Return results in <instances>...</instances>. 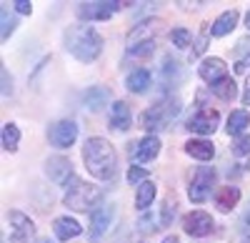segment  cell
Listing matches in <instances>:
<instances>
[{"mask_svg": "<svg viewBox=\"0 0 250 243\" xmlns=\"http://www.w3.org/2000/svg\"><path fill=\"white\" fill-rule=\"evenodd\" d=\"M83 160L88 173L98 180H113L118 173V153L105 138H88L83 146Z\"/></svg>", "mask_w": 250, "mask_h": 243, "instance_id": "6da1fadb", "label": "cell"}, {"mask_svg": "<svg viewBox=\"0 0 250 243\" xmlns=\"http://www.w3.org/2000/svg\"><path fill=\"white\" fill-rule=\"evenodd\" d=\"M65 45L80 63H93V60H98V55L103 53V38L95 28L75 25L65 33Z\"/></svg>", "mask_w": 250, "mask_h": 243, "instance_id": "7a4b0ae2", "label": "cell"}, {"mask_svg": "<svg viewBox=\"0 0 250 243\" xmlns=\"http://www.w3.org/2000/svg\"><path fill=\"white\" fill-rule=\"evenodd\" d=\"M103 198L100 188L85 183V180H80V178H73L70 183H68V191L65 196H62V203H65L70 211H78V213H85V211H95V203Z\"/></svg>", "mask_w": 250, "mask_h": 243, "instance_id": "3957f363", "label": "cell"}, {"mask_svg": "<svg viewBox=\"0 0 250 243\" xmlns=\"http://www.w3.org/2000/svg\"><path fill=\"white\" fill-rule=\"evenodd\" d=\"M178 115H180V100L175 95L173 98L168 95V98L158 100L155 106H150L148 110H145L140 115V123H143L145 131H160L165 126H170Z\"/></svg>", "mask_w": 250, "mask_h": 243, "instance_id": "277c9868", "label": "cell"}, {"mask_svg": "<svg viewBox=\"0 0 250 243\" xmlns=\"http://www.w3.org/2000/svg\"><path fill=\"white\" fill-rule=\"evenodd\" d=\"M213 188H215V168H198L190 180V188H188V198L193 203H203V200L210 198Z\"/></svg>", "mask_w": 250, "mask_h": 243, "instance_id": "5b68a950", "label": "cell"}, {"mask_svg": "<svg viewBox=\"0 0 250 243\" xmlns=\"http://www.w3.org/2000/svg\"><path fill=\"white\" fill-rule=\"evenodd\" d=\"M218 123H220L218 110L210 108V106H203V108H198L190 118H188L185 128L193 131V133H200V135H210V133H215Z\"/></svg>", "mask_w": 250, "mask_h": 243, "instance_id": "8992f818", "label": "cell"}, {"mask_svg": "<svg viewBox=\"0 0 250 243\" xmlns=\"http://www.w3.org/2000/svg\"><path fill=\"white\" fill-rule=\"evenodd\" d=\"M48 140L55 148H70L78 140V123L75 120H55L48 128Z\"/></svg>", "mask_w": 250, "mask_h": 243, "instance_id": "52a82bcc", "label": "cell"}, {"mask_svg": "<svg viewBox=\"0 0 250 243\" xmlns=\"http://www.w3.org/2000/svg\"><path fill=\"white\" fill-rule=\"evenodd\" d=\"M8 221L13 226V233H10V243H33L35 238V223L20 211H10L8 213Z\"/></svg>", "mask_w": 250, "mask_h": 243, "instance_id": "ba28073f", "label": "cell"}, {"mask_svg": "<svg viewBox=\"0 0 250 243\" xmlns=\"http://www.w3.org/2000/svg\"><path fill=\"white\" fill-rule=\"evenodd\" d=\"M45 173H48V178L53 180V183H60V186H68L75 178L73 176V163L65 155H50L45 160Z\"/></svg>", "mask_w": 250, "mask_h": 243, "instance_id": "9c48e42d", "label": "cell"}, {"mask_svg": "<svg viewBox=\"0 0 250 243\" xmlns=\"http://www.w3.org/2000/svg\"><path fill=\"white\" fill-rule=\"evenodd\" d=\"M183 228L188 236H193V238H203L213 231V218L210 213H205V211H190L185 218H183Z\"/></svg>", "mask_w": 250, "mask_h": 243, "instance_id": "30bf717a", "label": "cell"}, {"mask_svg": "<svg viewBox=\"0 0 250 243\" xmlns=\"http://www.w3.org/2000/svg\"><path fill=\"white\" fill-rule=\"evenodd\" d=\"M120 3H108V0H98V3H80L78 5V18L80 20H108Z\"/></svg>", "mask_w": 250, "mask_h": 243, "instance_id": "8fae6325", "label": "cell"}, {"mask_svg": "<svg viewBox=\"0 0 250 243\" xmlns=\"http://www.w3.org/2000/svg\"><path fill=\"white\" fill-rule=\"evenodd\" d=\"M128 153L138 160V163H150V160H155L158 153H160V140H158V135H145L138 143H130Z\"/></svg>", "mask_w": 250, "mask_h": 243, "instance_id": "7c38bea8", "label": "cell"}, {"mask_svg": "<svg viewBox=\"0 0 250 243\" xmlns=\"http://www.w3.org/2000/svg\"><path fill=\"white\" fill-rule=\"evenodd\" d=\"M110 221H113V206H100L90 213V231H88L90 243H98L105 236V231L110 228Z\"/></svg>", "mask_w": 250, "mask_h": 243, "instance_id": "4fadbf2b", "label": "cell"}, {"mask_svg": "<svg viewBox=\"0 0 250 243\" xmlns=\"http://www.w3.org/2000/svg\"><path fill=\"white\" fill-rule=\"evenodd\" d=\"M160 28H163V20H160V18H150V20H143V23H138V25L130 30V35H128V48H130V45H138V43H148V40H153Z\"/></svg>", "mask_w": 250, "mask_h": 243, "instance_id": "5bb4252c", "label": "cell"}, {"mask_svg": "<svg viewBox=\"0 0 250 243\" xmlns=\"http://www.w3.org/2000/svg\"><path fill=\"white\" fill-rule=\"evenodd\" d=\"M198 75L205 80V83H220L223 78H228V66H225V60L223 58H205L200 68H198Z\"/></svg>", "mask_w": 250, "mask_h": 243, "instance_id": "9a60e30c", "label": "cell"}, {"mask_svg": "<svg viewBox=\"0 0 250 243\" xmlns=\"http://www.w3.org/2000/svg\"><path fill=\"white\" fill-rule=\"evenodd\" d=\"M130 108H128V103H125V100H115V103H113V108H110V120H108V123H110V128L113 131H128L130 128Z\"/></svg>", "mask_w": 250, "mask_h": 243, "instance_id": "2e32d148", "label": "cell"}, {"mask_svg": "<svg viewBox=\"0 0 250 243\" xmlns=\"http://www.w3.org/2000/svg\"><path fill=\"white\" fill-rule=\"evenodd\" d=\"M53 233H55L58 241H70V238L80 236L83 228H80V223H78L75 218H70V216H60V218H55V223H53Z\"/></svg>", "mask_w": 250, "mask_h": 243, "instance_id": "e0dca14e", "label": "cell"}, {"mask_svg": "<svg viewBox=\"0 0 250 243\" xmlns=\"http://www.w3.org/2000/svg\"><path fill=\"white\" fill-rule=\"evenodd\" d=\"M238 200H240V188H235V186H223L215 191V208L223 213L233 211L238 206Z\"/></svg>", "mask_w": 250, "mask_h": 243, "instance_id": "ac0fdd59", "label": "cell"}, {"mask_svg": "<svg viewBox=\"0 0 250 243\" xmlns=\"http://www.w3.org/2000/svg\"><path fill=\"white\" fill-rule=\"evenodd\" d=\"M160 75H163V86L165 88H173V86H178L180 83V80H183V75H185V70H183V66L178 63V60L175 58H165L163 60V68H160Z\"/></svg>", "mask_w": 250, "mask_h": 243, "instance_id": "d6986e66", "label": "cell"}, {"mask_svg": "<svg viewBox=\"0 0 250 243\" xmlns=\"http://www.w3.org/2000/svg\"><path fill=\"white\" fill-rule=\"evenodd\" d=\"M185 153L193 155L195 160H213L215 155V146L210 140H203V138H195V140H188L185 143Z\"/></svg>", "mask_w": 250, "mask_h": 243, "instance_id": "ffe728a7", "label": "cell"}, {"mask_svg": "<svg viewBox=\"0 0 250 243\" xmlns=\"http://www.w3.org/2000/svg\"><path fill=\"white\" fill-rule=\"evenodd\" d=\"M238 25V10H225L215 18V23L210 25V35L215 38H223L228 33H233V28Z\"/></svg>", "mask_w": 250, "mask_h": 243, "instance_id": "44dd1931", "label": "cell"}, {"mask_svg": "<svg viewBox=\"0 0 250 243\" xmlns=\"http://www.w3.org/2000/svg\"><path fill=\"white\" fill-rule=\"evenodd\" d=\"M150 80H153V75H150L148 68H138L125 78V86H128V90H133V93H145L150 88Z\"/></svg>", "mask_w": 250, "mask_h": 243, "instance_id": "7402d4cb", "label": "cell"}, {"mask_svg": "<svg viewBox=\"0 0 250 243\" xmlns=\"http://www.w3.org/2000/svg\"><path fill=\"white\" fill-rule=\"evenodd\" d=\"M155 193H158V188H155L153 180H145V183H140V186H138V196H135V208L145 213V211L153 206Z\"/></svg>", "mask_w": 250, "mask_h": 243, "instance_id": "603a6c76", "label": "cell"}, {"mask_svg": "<svg viewBox=\"0 0 250 243\" xmlns=\"http://www.w3.org/2000/svg\"><path fill=\"white\" fill-rule=\"evenodd\" d=\"M250 126V115H248V110H233L230 113V118H228V135H235V138H240V135H245L243 131Z\"/></svg>", "mask_w": 250, "mask_h": 243, "instance_id": "cb8c5ba5", "label": "cell"}, {"mask_svg": "<svg viewBox=\"0 0 250 243\" xmlns=\"http://www.w3.org/2000/svg\"><path fill=\"white\" fill-rule=\"evenodd\" d=\"M83 103H85L88 110H100V108H105V103H108V90L100 88V86H95V88L85 90V95H83Z\"/></svg>", "mask_w": 250, "mask_h": 243, "instance_id": "d4e9b609", "label": "cell"}, {"mask_svg": "<svg viewBox=\"0 0 250 243\" xmlns=\"http://www.w3.org/2000/svg\"><path fill=\"white\" fill-rule=\"evenodd\" d=\"M3 148L8 151V153H15L18 151V146H20V128L15 126V123H5L3 126Z\"/></svg>", "mask_w": 250, "mask_h": 243, "instance_id": "484cf974", "label": "cell"}, {"mask_svg": "<svg viewBox=\"0 0 250 243\" xmlns=\"http://www.w3.org/2000/svg\"><path fill=\"white\" fill-rule=\"evenodd\" d=\"M213 93L220 98V100H233L235 95H238V86H235V80L228 75V78H223L220 83H215L213 86Z\"/></svg>", "mask_w": 250, "mask_h": 243, "instance_id": "4316f807", "label": "cell"}, {"mask_svg": "<svg viewBox=\"0 0 250 243\" xmlns=\"http://www.w3.org/2000/svg\"><path fill=\"white\" fill-rule=\"evenodd\" d=\"M170 40H173L175 48H190V45H193V38H190V33H188L185 28L170 30Z\"/></svg>", "mask_w": 250, "mask_h": 243, "instance_id": "83f0119b", "label": "cell"}, {"mask_svg": "<svg viewBox=\"0 0 250 243\" xmlns=\"http://www.w3.org/2000/svg\"><path fill=\"white\" fill-rule=\"evenodd\" d=\"M153 50H155V40H148V43H138V45L128 48V53L133 58H148V55H153Z\"/></svg>", "mask_w": 250, "mask_h": 243, "instance_id": "f1b7e54d", "label": "cell"}, {"mask_svg": "<svg viewBox=\"0 0 250 243\" xmlns=\"http://www.w3.org/2000/svg\"><path fill=\"white\" fill-rule=\"evenodd\" d=\"M10 5H3V10H0V20H3V40L10 38V33L15 30V18H10Z\"/></svg>", "mask_w": 250, "mask_h": 243, "instance_id": "f546056e", "label": "cell"}, {"mask_svg": "<svg viewBox=\"0 0 250 243\" xmlns=\"http://www.w3.org/2000/svg\"><path fill=\"white\" fill-rule=\"evenodd\" d=\"M233 153H235L238 158L250 155V133H245V135L235 138V143H233Z\"/></svg>", "mask_w": 250, "mask_h": 243, "instance_id": "4dcf8cb0", "label": "cell"}, {"mask_svg": "<svg viewBox=\"0 0 250 243\" xmlns=\"http://www.w3.org/2000/svg\"><path fill=\"white\" fill-rule=\"evenodd\" d=\"M145 178H148V168H140V166L128 168V183H145Z\"/></svg>", "mask_w": 250, "mask_h": 243, "instance_id": "1f68e13d", "label": "cell"}, {"mask_svg": "<svg viewBox=\"0 0 250 243\" xmlns=\"http://www.w3.org/2000/svg\"><path fill=\"white\" fill-rule=\"evenodd\" d=\"M173 218H175V208L170 206V200H165V203H163V211H160V226L168 228V226L173 223Z\"/></svg>", "mask_w": 250, "mask_h": 243, "instance_id": "d6a6232c", "label": "cell"}, {"mask_svg": "<svg viewBox=\"0 0 250 243\" xmlns=\"http://www.w3.org/2000/svg\"><path fill=\"white\" fill-rule=\"evenodd\" d=\"M208 38H210V33H203V35L195 40V45H193V53H190V58H198V55H203V53H205V48H208Z\"/></svg>", "mask_w": 250, "mask_h": 243, "instance_id": "836d02e7", "label": "cell"}, {"mask_svg": "<svg viewBox=\"0 0 250 243\" xmlns=\"http://www.w3.org/2000/svg\"><path fill=\"white\" fill-rule=\"evenodd\" d=\"M140 231H145V233H153L155 231V221H153V216H148V213H143V218H140Z\"/></svg>", "mask_w": 250, "mask_h": 243, "instance_id": "e575fe53", "label": "cell"}, {"mask_svg": "<svg viewBox=\"0 0 250 243\" xmlns=\"http://www.w3.org/2000/svg\"><path fill=\"white\" fill-rule=\"evenodd\" d=\"M240 228H243V236H245V241H250V203H248V208H245V213H243Z\"/></svg>", "mask_w": 250, "mask_h": 243, "instance_id": "d590c367", "label": "cell"}, {"mask_svg": "<svg viewBox=\"0 0 250 243\" xmlns=\"http://www.w3.org/2000/svg\"><path fill=\"white\" fill-rule=\"evenodd\" d=\"M13 8L18 13H23V15H30V10H33V5L28 3V0H18V3H13Z\"/></svg>", "mask_w": 250, "mask_h": 243, "instance_id": "8d00e7d4", "label": "cell"}, {"mask_svg": "<svg viewBox=\"0 0 250 243\" xmlns=\"http://www.w3.org/2000/svg\"><path fill=\"white\" fill-rule=\"evenodd\" d=\"M10 93H13V83H10V78H8V70L3 68V95L8 98Z\"/></svg>", "mask_w": 250, "mask_h": 243, "instance_id": "74e56055", "label": "cell"}, {"mask_svg": "<svg viewBox=\"0 0 250 243\" xmlns=\"http://www.w3.org/2000/svg\"><path fill=\"white\" fill-rule=\"evenodd\" d=\"M243 106H250V75H248V83H245V90H243Z\"/></svg>", "mask_w": 250, "mask_h": 243, "instance_id": "f35d334b", "label": "cell"}, {"mask_svg": "<svg viewBox=\"0 0 250 243\" xmlns=\"http://www.w3.org/2000/svg\"><path fill=\"white\" fill-rule=\"evenodd\" d=\"M163 243H178V236H173V233H170V236H165Z\"/></svg>", "mask_w": 250, "mask_h": 243, "instance_id": "ab89813d", "label": "cell"}, {"mask_svg": "<svg viewBox=\"0 0 250 243\" xmlns=\"http://www.w3.org/2000/svg\"><path fill=\"white\" fill-rule=\"evenodd\" d=\"M245 25H248V28H250V13H248V15H245Z\"/></svg>", "mask_w": 250, "mask_h": 243, "instance_id": "60d3db41", "label": "cell"}, {"mask_svg": "<svg viewBox=\"0 0 250 243\" xmlns=\"http://www.w3.org/2000/svg\"><path fill=\"white\" fill-rule=\"evenodd\" d=\"M245 168H248V171H250V160H248V166H245Z\"/></svg>", "mask_w": 250, "mask_h": 243, "instance_id": "b9f144b4", "label": "cell"}, {"mask_svg": "<svg viewBox=\"0 0 250 243\" xmlns=\"http://www.w3.org/2000/svg\"><path fill=\"white\" fill-rule=\"evenodd\" d=\"M43 243H50V241H43Z\"/></svg>", "mask_w": 250, "mask_h": 243, "instance_id": "7bdbcfd3", "label": "cell"}]
</instances>
